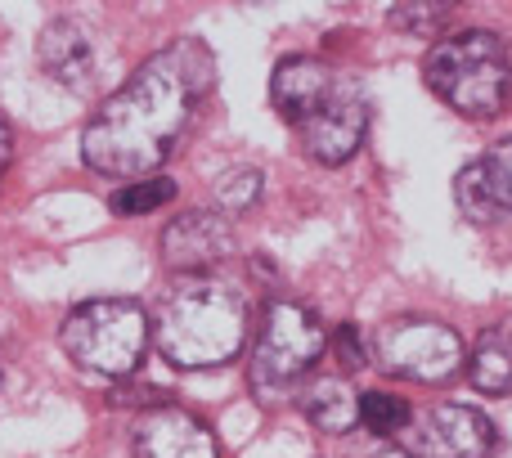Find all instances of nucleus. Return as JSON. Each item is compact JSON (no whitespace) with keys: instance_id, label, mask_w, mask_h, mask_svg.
I'll return each instance as SVG.
<instances>
[{"instance_id":"obj_1","label":"nucleus","mask_w":512,"mask_h":458,"mask_svg":"<svg viewBox=\"0 0 512 458\" xmlns=\"http://www.w3.org/2000/svg\"><path fill=\"white\" fill-rule=\"evenodd\" d=\"M212 72V54L194 36L149 54L126 77V86L113 90L86 122L81 131L86 167L99 176L126 180V185L158 171L185 140L198 99L212 86Z\"/></svg>"},{"instance_id":"obj_2","label":"nucleus","mask_w":512,"mask_h":458,"mask_svg":"<svg viewBox=\"0 0 512 458\" xmlns=\"http://www.w3.org/2000/svg\"><path fill=\"white\" fill-rule=\"evenodd\" d=\"M158 351L176 369H221L248 342V301L221 279H185L158 306Z\"/></svg>"},{"instance_id":"obj_3","label":"nucleus","mask_w":512,"mask_h":458,"mask_svg":"<svg viewBox=\"0 0 512 458\" xmlns=\"http://www.w3.org/2000/svg\"><path fill=\"white\" fill-rule=\"evenodd\" d=\"M423 77L463 117H495L512 99V63L495 32H454L427 50Z\"/></svg>"},{"instance_id":"obj_4","label":"nucleus","mask_w":512,"mask_h":458,"mask_svg":"<svg viewBox=\"0 0 512 458\" xmlns=\"http://www.w3.org/2000/svg\"><path fill=\"white\" fill-rule=\"evenodd\" d=\"M149 315L140 301L126 297H99L77 306L59 328V346L72 364L99 378H126L149 351Z\"/></svg>"},{"instance_id":"obj_5","label":"nucleus","mask_w":512,"mask_h":458,"mask_svg":"<svg viewBox=\"0 0 512 458\" xmlns=\"http://www.w3.org/2000/svg\"><path fill=\"white\" fill-rule=\"evenodd\" d=\"M328 337L319 328V319L306 306H292V301H274L265 310L261 337H256L252 351V387L261 396L270 391H288L315 369V360L324 355Z\"/></svg>"},{"instance_id":"obj_6","label":"nucleus","mask_w":512,"mask_h":458,"mask_svg":"<svg viewBox=\"0 0 512 458\" xmlns=\"http://www.w3.org/2000/svg\"><path fill=\"white\" fill-rule=\"evenodd\" d=\"M378 364L391 378L423 382V387H441L463 369V337L450 324L436 319H391L373 342Z\"/></svg>"},{"instance_id":"obj_7","label":"nucleus","mask_w":512,"mask_h":458,"mask_svg":"<svg viewBox=\"0 0 512 458\" xmlns=\"http://www.w3.org/2000/svg\"><path fill=\"white\" fill-rule=\"evenodd\" d=\"M409 458H490L499 450V432L481 409L472 405H436L405 427Z\"/></svg>"},{"instance_id":"obj_8","label":"nucleus","mask_w":512,"mask_h":458,"mask_svg":"<svg viewBox=\"0 0 512 458\" xmlns=\"http://www.w3.org/2000/svg\"><path fill=\"white\" fill-rule=\"evenodd\" d=\"M234 256V225L221 212H194L176 216L162 229V261L167 270L185 274V279H207V270H216L221 261Z\"/></svg>"},{"instance_id":"obj_9","label":"nucleus","mask_w":512,"mask_h":458,"mask_svg":"<svg viewBox=\"0 0 512 458\" xmlns=\"http://www.w3.org/2000/svg\"><path fill=\"white\" fill-rule=\"evenodd\" d=\"M364 131H369V104H364V95L351 81H337L328 104L310 122L297 126L301 149L315 162H324V167H342L346 158H355V149L364 144Z\"/></svg>"},{"instance_id":"obj_10","label":"nucleus","mask_w":512,"mask_h":458,"mask_svg":"<svg viewBox=\"0 0 512 458\" xmlns=\"http://www.w3.org/2000/svg\"><path fill=\"white\" fill-rule=\"evenodd\" d=\"M135 458H221V445L203 418L167 405L153 409L135 427Z\"/></svg>"},{"instance_id":"obj_11","label":"nucleus","mask_w":512,"mask_h":458,"mask_svg":"<svg viewBox=\"0 0 512 458\" xmlns=\"http://www.w3.org/2000/svg\"><path fill=\"white\" fill-rule=\"evenodd\" d=\"M333 90H337V77L319 59H310V54H292V59H283L270 77L274 108H279V117L292 122V126L310 122V117L328 104Z\"/></svg>"},{"instance_id":"obj_12","label":"nucleus","mask_w":512,"mask_h":458,"mask_svg":"<svg viewBox=\"0 0 512 458\" xmlns=\"http://www.w3.org/2000/svg\"><path fill=\"white\" fill-rule=\"evenodd\" d=\"M41 68L50 72L59 86L77 90V95H86V90L95 86L99 54H95L90 32L77 23V18H54V23H45V32H41Z\"/></svg>"},{"instance_id":"obj_13","label":"nucleus","mask_w":512,"mask_h":458,"mask_svg":"<svg viewBox=\"0 0 512 458\" xmlns=\"http://www.w3.org/2000/svg\"><path fill=\"white\" fill-rule=\"evenodd\" d=\"M301 414L328 436H346L360 423V396L342 378H315L301 391Z\"/></svg>"},{"instance_id":"obj_14","label":"nucleus","mask_w":512,"mask_h":458,"mask_svg":"<svg viewBox=\"0 0 512 458\" xmlns=\"http://www.w3.org/2000/svg\"><path fill=\"white\" fill-rule=\"evenodd\" d=\"M468 378L486 396H508L512 391V337L508 333H486L477 351L468 355Z\"/></svg>"},{"instance_id":"obj_15","label":"nucleus","mask_w":512,"mask_h":458,"mask_svg":"<svg viewBox=\"0 0 512 458\" xmlns=\"http://www.w3.org/2000/svg\"><path fill=\"white\" fill-rule=\"evenodd\" d=\"M454 203H459V212L477 225H490V221H499V216H508V207H504V198H499L495 180H490L486 162H468V167L454 176Z\"/></svg>"},{"instance_id":"obj_16","label":"nucleus","mask_w":512,"mask_h":458,"mask_svg":"<svg viewBox=\"0 0 512 458\" xmlns=\"http://www.w3.org/2000/svg\"><path fill=\"white\" fill-rule=\"evenodd\" d=\"M171 198H176V180L149 176V180H131V185H122L108 207H113V216H149V212H158V207H167Z\"/></svg>"},{"instance_id":"obj_17","label":"nucleus","mask_w":512,"mask_h":458,"mask_svg":"<svg viewBox=\"0 0 512 458\" xmlns=\"http://www.w3.org/2000/svg\"><path fill=\"white\" fill-rule=\"evenodd\" d=\"M360 423L369 427L373 436H400L409 423H414V409H409L400 396H391V391H364Z\"/></svg>"},{"instance_id":"obj_18","label":"nucleus","mask_w":512,"mask_h":458,"mask_svg":"<svg viewBox=\"0 0 512 458\" xmlns=\"http://www.w3.org/2000/svg\"><path fill=\"white\" fill-rule=\"evenodd\" d=\"M450 14H454L450 5H400V9H391V23L409 36H436L450 23Z\"/></svg>"},{"instance_id":"obj_19","label":"nucleus","mask_w":512,"mask_h":458,"mask_svg":"<svg viewBox=\"0 0 512 458\" xmlns=\"http://www.w3.org/2000/svg\"><path fill=\"white\" fill-rule=\"evenodd\" d=\"M216 198H221L225 212H248L261 198V171H230L221 180V189H216Z\"/></svg>"},{"instance_id":"obj_20","label":"nucleus","mask_w":512,"mask_h":458,"mask_svg":"<svg viewBox=\"0 0 512 458\" xmlns=\"http://www.w3.org/2000/svg\"><path fill=\"white\" fill-rule=\"evenodd\" d=\"M481 162H486V171H490V180H495L499 198H504V207L512 212V135H508V140H499Z\"/></svg>"},{"instance_id":"obj_21","label":"nucleus","mask_w":512,"mask_h":458,"mask_svg":"<svg viewBox=\"0 0 512 458\" xmlns=\"http://www.w3.org/2000/svg\"><path fill=\"white\" fill-rule=\"evenodd\" d=\"M333 351H337V360L346 364V369H364V360H369V351H364V337H360V328L355 324H342L333 333Z\"/></svg>"},{"instance_id":"obj_22","label":"nucleus","mask_w":512,"mask_h":458,"mask_svg":"<svg viewBox=\"0 0 512 458\" xmlns=\"http://www.w3.org/2000/svg\"><path fill=\"white\" fill-rule=\"evenodd\" d=\"M9 158H14V131H9V122L0 117V176H5Z\"/></svg>"},{"instance_id":"obj_23","label":"nucleus","mask_w":512,"mask_h":458,"mask_svg":"<svg viewBox=\"0 0 512 458\" xmlns=\"http://www.w3.org/2000/svg\"><path fill=\"white\" fill-rule=\"evenodd\" d=\"M364 458H409L400 445H387V450H373V454H364Z\"/></svg>"}]
</instances>
